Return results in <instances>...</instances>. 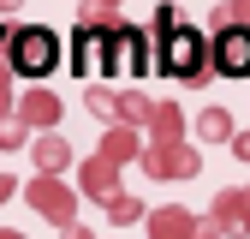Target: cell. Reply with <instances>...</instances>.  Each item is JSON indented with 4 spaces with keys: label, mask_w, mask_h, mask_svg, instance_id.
I'll use <instances>...</instances> for the list:
<instances>
[{
    "label": "cell",
    "mask_w": 250,
    "mask_h": 239,
    "mask_svg": "<svg viewBox=\"0 0 250 239\" xmlns=\"http://www.w3.org/2000/svg\"><path fill=\"white\" fill-rule=\"evenodd\" d=\"M167 60H173L179 72H185V66H191V60H197V42H191V36H185V30H179V36L167 42Z\"/></svg>",
    "instance_id": "1"
},
{
    "label": "cell",
    "mask_w": 250,
    "mask_h": 239,
    "mask_svg": "<svg viewBox=\"0 0 250 239\" xmlns=\"http://www.w3.org/2000/svg\"><path fill=\"white\" fill-rule=\"evenodd\" d=\"M18 60L24 66H48V42L36 36V42H18Z\"/></svg>",
    "instance_id": "3"
},
{
    "label": "cell",
    "mask_w": 250,
    "mask_h": 239,
    "mask_svg": "<svg viewBox=\"0 0 250 239\" xmlns=\"http://www.w3.org/2000/svg\"><path fill=\"white\" fill-rule=\"evenodd\" d=\"M221 54H227V66H238V72H244V66H250V36H244V30H238V36H227V48H221Z\"/></svg>",
    "instance_id": "2"
}]
</instances>
